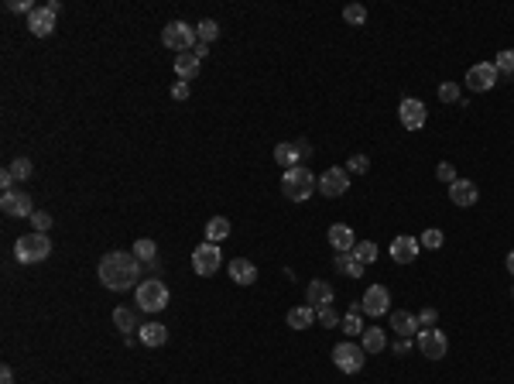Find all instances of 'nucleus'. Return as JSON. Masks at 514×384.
<instances>
[{"instance_id": "nucleus-42", "label": "nucleus", "mask_w": 514, "mask_h": 384, "mask_svg": "<svg viewBox=\"0 0 514 384\" xmlns=\"http://www.w3.org/2000/svg\"><path fill=\"white\" fill-rule=\"evenodd\" d=\"M436 175H439V179H443V182H456V168H452L450 161H439V168H436Z\"/></svg>"}, {"instance_id": "nucleus-2", "label": "nucleus", "mask_w": 514, "mask_h": 384, "mask_svg": "<svg viewBox=\"0 0 514 384\" xmlns=\"http://www.w3.org/2000/svg\"><path fill=\"white\" fill-rule=\"evenodd\" d=\"M316 189H319V179H316L305 165H295V168H289V172L282 175V192L289 196L291 203H305Z\"/></svg>"}, {"instance_id": "nucleus-23", "label": "nucleus", "mask_w": 514, "mask_h": 384, "mask_svg": "<svg viewBox=\"0 0 514 384\" xmlns=\"http://www.w3.org/2000/svg\"><path fill=\"white\" fill-rule=\"evenodd\" d=\"M199 59H195L193 52H182V55H175V72L182 76V83H189V79H195L199 76Z\"/></svg>"}, {"instance_id": "nucleus-14", "label": "nucleus", "mask_w": 514, "mask_h": 384, "mask_svg": "<svg viewBox=\"0 0 514 384\" xmlns=\"http://www.w3.org/2000/svg\"><path fill=\"white\" fill-rule=\"evenodd\" d=\"M326 240H329V247L336 251V254H350L356 247V237H354V230L347 224H333L329 230H326Z\"/></svg>"}, {"instance_id": "nucleus-7", "label": "nucleus", "mask_w": 514, "mask_h": 384, "mask_svg": "<svg viewBox=\"0 0 514 384\" xmlns=\"http://www.w3.org/2000/svg\"><path fill=\"white\" fill-rule=\"evenodd\" d=\"M418 350H422V357H429V360H443L446 357V350H450V340H446V333L443 329H418L415 336Z\"/></svg>"}, {"instance_id": "nucleus-33", "label": "nucleus", "mask_w": 514, "mask_h": 384, "mask_svg": "<svg viewBox=\"0 0 514 384\" xmlns=\"http://www.w3.org/2000/svg\"><path fill=\"white\" fill-rule=\"evenodd\" d=\"M494 69H497V76L504 72V76H514V48H504V52H497V59H494Z\"/></svg>"}, {"instance_id": "nucleus-19", "label": "nucleus", "mask_w": 514, "mask_h": 384, "mask_svg": "<svg viewBox=\"0 0 514 384\" xmlns=\"http://www.w3.org/2000/svg\"><path fill=\"white\" fill-rule=\"evenodd\" d=\"M305 302H309L312 309L333 306V285H329V282H322V278L309 282V288H305Z\"/></svg>"}, {"instance_id": "nucleus-8", "label": "nucleus", "mask_w": 514, "mask_h": 384, "mask_svg": "<svg viewBox=\"0 0 514 384\" xmlns=\"http://www.w3.org/2000/svg\"><path fill=\"white\" fill-rule=\"evenodd\" d=\"M220 261H223V257H220V247L206 240V244H199V247L193 251V271L199 275V278H209V275H216Z\"/></svg>"}, {"instance_id": "nucleus-24", "label": "nucleus", "mask_w": 514, "mask_h": 384, "mask_svg": "<svg viewBox=\"0 0 514 384\" xmlns=\"http://www.w3.org/2000/svg\"><path fill=\"white\" fill-rule=\"evenodd\" d=\"M367 353H381L387 347V336H384V329L381 326H367L363 329V343H360Z\"/></svg>"}, {"instance_id": "nucleus-5", "label": "nucleus", "mask_w": 514, "mask_h": 384, "mask_svg": "<svg viewBox=\"0 0 514 384\" xmlns=\"http://www.w3.org/2000/svg\"><path fill=\"white\" fill-rule=\"evenodd\" d=\"M161 45L182 55V52H193L195 45H199V34H195V28L186 25V21H168V25L161 28Z\"/></svg>"}, {"instance_id": "nucleus-34", "label": "nucleus", "mask_w": 514, "mask_h": 384, "mask_svg": "<svg viewBox=\"0 0 514 384\" xmlns=\"http://www.w3.org/2000/svg\"><path fill=\"white\" fill-rule=\"evenodd\" d=\"M113 322H117V329H124V333L137 329V316H134L130 309H113Z\"/></svg>"}, {"instance_id": "nucleus-37", "label": "nucleus", "mask_w": 514, "mask_h": 384, "mask_svg": "<svg viewBox=\"0 0 514 384\" xmlns=\"http://www.w3.org/2000/svg\"><path fill=\"white\" fill-rule=\"evenodd\" d=\"M316 320L322 322V326H326V329H333V326H340V316H336V309H333V306H322V309H316Z\"/></svg>"}, {"instance_id": "nucleus-51", "label": "nucleus", "mask_w": 514, "mask_h": 384, "mask_svg": "<svg viewBox=\"0 0 514 384\" xmlns=\"http://www.w3.org/2000/svg\"><path fill=\"white\" fill-rule=\"evenodd\" d=\"M508 271H511V275H514V251H511V254H508Z\"/></svg>"}, {"instance_id": "nucleus-22", "label": "nucleus", "mask_w": 514, "mask_h": 384, "mask_svg": "<svg viewBox=\"0 0 514 384\" xmlns=\"http://www.w3.org/2000/svg\"><path fill=\"white\" fill-rule=\"evenodd\" d=\"M165 340H168V329L161 322H144L141 326V343L144 347H165Z\"/></svg>"}, {"instance_id": "nucleus-12", "label": "nucleus", "mask_w": 514, "mask_h": 384, "mask_svg": "<svg viewBox=\"0 0 514 384\" xmlns=\"http://www.w3.org/2000/svg\"><path fill=\"white\" fill-rule=\"evenodd\" d=\"M466 86H470L473 93H487V90H494V86H497V69H494V62L470 65V72H466Z\"/></svg>"}, {"instance_id": "nucleus-16", "label": "nucleus", "mask_w": 514, "mask_h": 384, "mask_svg": "<svg viewBox=\"0 0 514 384\" xmlns=\"http://www.w3.org/2000/svg\"><path fill=\"white\" fill-rule=\"evenodd\" d=\"M387 251H391V257H394L398 264H412L418 257V251H422V244H418L415 237H394Z\"/></svg>"}, {"instance_id": "nucleus-18", "label": "nucleus", "mask_w": 514, "mask_h": 384, "mask_svg": "<svg viewBox=\"0 0 514 384\" xmlns=\"http://www.w3.org/2000/svg\"><path fill=\"white\" fill-rule=\"evenodd\" d=\"M391 329H394L401 340H412V336H418V316L405 313V309H394V313H391Z\"/></svg>"}, {"instance_id": "nucleus-50", "label": "nucleus", "mask_w": 514, "mask_h": 384, "mask_svg": "<svg viewBox=\"0 0 514 384\" xmlns=\"http://www.w3.org/2000/svg\"><path fill=\"white\" fill-rule=\"evenodd\" d=\"M45 7H48V11H52V14H55V18H59V11H62V4H59V0H48V4H45Z\"/></svg>"}, {"instance_id": "nucleus-17", "label": "nucleus", "mask_w": 514, "mask_h": 384, "mask_svg": "<svg viewBox=\"0 0 514 384\" xmlns=\"http://www.w3.org/2000/svg\"><path fill=\"white\" fill-rule=\"evenodd\" d=\"M450 199H452V206H473V203L480 199L477 182H470V179H456V182L450 186Z\"/></svg>"}, {"instance_id": "nucleus-35", "label": "nucleus", "mask_w": 514, "mask_h": 384, "mask_svg": "<svg viewBox=\"0 0 514 384\" xmlns=\"http://www.w3.org/2000/svg\"><path fill=\"white\" fill-rule=\"evenodd\" d=\"M7 168H11V175H14L18 182H25V179H32V161H28V158H14V161H11V165H7Z\"/></svg>"}, {"instance_id": "nucleus-4", "label": "nucleus", "mask_w": 514, "mask_h": 384, "mask_svg": "<svg viewBox=\"0 0 514 384\" xmlns=\"http://www.w3.org/2000/svg\"><path fill=\"white\" fill-rule=\"evenodd\" d=\"M52 254V244H48V233H25V237H18V244H14V257L21 261V264H41L45 257Z\"/></svg>"}, {"instance_id": "nucleus-27", "label": "nucleus", "mask_w": 514, "mask_h": 384, "mask_svg": "<svg viewBox=\"0 0 514 384\" xmlns=\"http://www.w3.org/2000/svg\"><path fill=\"white\" fill-rule=\"evenodd\" d=\"M130 254L137 257L141 264H155V261H158V244H155V240H148V237H141V240L130 247Z\"/></svg>"}, {"instance_id": "nucleus-36", "label": "nucleus", "mask_w": 514, "mask_h": 384, "mask_svg": "<svg viewBox=\"0 0 514 384\" xmlns=\"http://www.w3.org/2000/svg\"><path fill=\"white\" fill-rule=\"evenodd\" d=\"M343 21H347V25H363V21H367V7H363V4H350V7L343 11Z\"/></svg>"}, {"instance_id": "nucleus-1", "label": "nucleus", "mask_w": 514, "mask_h": 384, "mask_svg": "<svg viewBox=\"0 0 514 384\" xmlns=\"http://www.w3.org/2000/svg\"><path fill=\"white\" fill-rule=\"evenodd\" d=\"M141 271H144V264L134 254H127V251H110L99 261V282L110 292H127L130 285H141L137 282Z\"/></svg>"}, {"instance_id": "nucleus-30", "label": "nucleus", "mask_w": 514, "mask_h": 384, "mask_svg": "<svg viewBox=\"0 0 514 384\" xmlns=\"http://www.w3.org/2000/svg\"><path fill=\"white\" fill-rule=\"evenodd\" d=\"M195 34H199V41H202V45H213V41L220 38V25L206 18V21H199V25H195Z\"/></svg>"}, {"instance_id": "nucleus-48", "label": "nucleus", "mask_w": 514, "mask_h": 384, "mask_svg": "<svg viewBox=\"0 0 514 384\" xmlns=\"http://www.w3.org/2000/svg\"><path fill=\"white\" fill-rule=\"evenodd\" d=\"M0 384H14V371H11V367L0 371Z\"/></svg>"}, {"instance_id": "nucleus-21", "label": "nucleus", "mask_w": 514, "mask_h": 384, "mask_svg": "<svg viewBox=\"0 0 514 384\" xmlns=\"http://www.w3.org/2000/svg\"><path fill=\"white\" fill-rule=\"evenodd\" d=\"M275 161H278V165H285V172H289V168H295V165H302L298 144H291V141H282V144H275Z\"/></svg>"}, {"instance_id": "nucleus-3", "label": "nucleus", "mask_w": 514, "mask_h": 384, "mask_svg": "<svg viewBox=\"0 0 514 384\" xmlns=\"http://www.w3.org/2000/svg\"><path fill=\"white\" fill-rule=\"evenodd\" d=\"M134 302H137L141 313H161L168 306V285L158 282V278H144L134 288Z\"/></svg>"}, {"instance_id": "nucleus-29", "label": "nucleus", "mask_w": 514, "mask_h": 384, "mask_svg": "<svg viewBox=\"0 0 514 384\" xmlns=\"http://www.w3.org/2000/svg\"><path fill=\"white\" fill-rule=\"evenodd\" d=\"M336 268H340L343 275H350V278H360L367 264H360V261L354 257V251H350V254H336Z\"/></svg>"}, {"instance_id": "nucleus-10", "label": "nucleus", "mask_w": 514, "mask_h": 384, "mask_svg": "<svg viewBox=\"0 0 514 384\" xmlns=\"http://www.w3.org/2000/svg\"><path fill=\"white\" fill-rule=\"evenodd\" d=\"M319 192H322V196H329V199H336V196L350 192V172H347V168H340V165L326 168V172L319 175Z\"/></svg>"}, {"instance_id": "nucleus-49", "label": "nucleus", "mask_w": 514, "mask_h": 384, "mask_svg": "<svg viewBox=\"0 0 514 384\" xmlns=\"http://www.w3.org/2000/svg\"><path fill=\"white\" fill-rule=\"evenodd\" d=\"M295 144H298V155H302V158H309V155H312V148H309L305 141H295Z\"/></svg>"}, {"instance_id": "nucleus-40", "label": "nucleus", "mask_w": 514, "mask_h": 384, "mask_svg": "<svg viewBox=\"0 0 514 384\" xmlns=\"http://www.w3.org/2000/svg\"><path fill=\"white\" fill-rule=\"evenodd\" d=\"M32 226H34V233H48V226H52V217L48 213H32Z\"/></svg>"}, {"instance_id": "nucleus-52", "label": "nucleus", "mask_w": 514, "mask_h": 384, "mask_svg": "<svg viewBox=\"0 0 514 384\" xmlns=\"http://www.w3.org/2000/svg\"><path fill=\"white\" fill-rule=\"evenodd\" d=\"M511 295H514V288H511Z\"/></svg>"}, {"instance_id": "nucleus-39", "label": "nucleus", "mask_w": 514, "mask_h": 384, "mask_svg": "<svg viewBox=\"0 0 514 384\" xmlns=\"http://www.w3.org/2000/svg\"><path fill=\"white\" fill-rule=\"evenodd\" d=\"M439 100L443 103H456L459 100V83H443L439 86Z\"/></svg>"}, {"instance_id": "nucleus-47", "label": "nucleus", "mask_w": 514, "mask_h": 384, "mask_svg": "<svg viewBox=\"0 0 514 384\" xmlns=\"http://www.w3.org/2000/svg\"><path fill=\"white\" fill-rule=\"evenodd\" d=\"M206 52H209V45H202V41H199V45H195V48H193V55H195V59H199V62L206 59Z\"/></svg>"}, {"instance_id": "nucleus-15", "label": "nucleus", "mask_w": 514, "mask_h": 384, "mask_svg": "<svg viewBox=\"0 0 514 384\" xmlns=\"http://www.w3.org/2000/svg\"><path fill=\"white\" fill-rule=\"evenodd\" d=\"M28 28H32L34 38H48V34L55 32V14L41 4V7H34L32 14H28Z\"/></svg>"}, {"instance_id": "nucleus-13", "label": "nucleus", "mask_w": 514, "mask_h": 384, "mask_svg": "<svg viewBox=\"0 0 514 384\" xmlns=\"http://www.w3.org/2000/svg\"><path fill=\"white\" fill-rule=\"evenodd\" d=\"M398 121L405 130H422L425 128V103L415 96H405L401 107H398Z\"/></svg>"}, {"instance_id": "nucleus-46", "label": "nucleus", "mask_w": 514, "mask_h": 384, "mask_svg": "<svg viewBox=\"0 0 514 384\" xmlns=\"http://www.w3.org/2000/svg\"><path fill=\"white\" fill-rule=\"evenodd\" d=\"M391 350L398 353V357H405V353L412 350V340H401V336H398V343H394V347H391Z\"/></svg>"}, {"instance_id": "nucleus-43", "label": "nucleus", "mask_w": 514, "mask_h": 384, "mask_svg": "<svg viewBox=\"0 0 514 384\" xmlns=\"http://www.w3.org/2000/svg\"><path fill=\"white\" fill-rule=\"evenodd\" d=\"M7 11H14V14H32L34 7H32V0H11Z\"/></svg>"}, {"instance_id": "nucleus-6", "label": "nucleus", "mask_w": 514, "mask_h": 384, "mask_svg": "<svg viewBox=\"0 0 514 384\" xmlns=\"http://www.w3.org/2000/svg\"><path fill=\"white\" fill-rule=\"evenodd\" d=\"M333 364H336L343 374H360L363 364H367V350H363L360 343H354V340H343V343L333 347Z\"/></svg>"}, {"instance_id": "nucleus-9", "label": "nucleus", "mask_w": 514, "mask_h": 384, "mask_svg": "<svg viewBox=\"0 0 514 384\" xmlns=\"http://www.w3.org/2000/svg\"><path fill=\"white\" fill-rule=\"evenodd\" d=\"M360 309L367 313V316H374V320H381L391 313V292L384 285H370L363 292V299H360Z\"/></svg>"}, {"instance_id": "nucleus-38", "label": "nucleus", "mask_w": 514, "mask_h": 384, "mask_svg": "<svg viewBox=\"0 0 514 384\" xmlns=\"http://www.w3.org/2000/svg\"><path fill=\"white\" fill-rule=\"evenodd\" d=\"M347 165H350V168H347L350 175H367V172H370V158H367V155H354Z\"/></svg>"}, {"instance_id": "nucleus-11", "label": "nucleus", "mask_w": 514, "mask_h": 384, "mask_svg": "<svg viewBox=\"0 0 514 384\" xmlns=\"http://www.w3.org/2000/svg\"><path fill=\"white\" fill-rule=\"evenodd\" d=\"M0 210L7 213V217H18V220H32L34 206H32V196L21 189H11L0 196Z\"/></svg>"}, {"instance_id": "nucleus-26", "label": "nucleus", "mask_w": 514, "mask_h": 384, "mask_svg": "<svg viewBox=\"0 0 514 384\" xmlns=\"http://www.w3.org/2000/svg\"><path fill=\"white\" fill-rule=\"evenodd\" d=\"M316 322V309L312 306H295L289 313V326L291 329H309Z\"/></svg>"}, {"instance_id": "nucleus-20", "label": "nucleus", "mask_w": 514, "mask_h": 384, "mask_svg": "<svg viewBox=\"0 0 514 384\" xmlns=\"http://www.w3.org/2000/svg\"><path fill=\"white\" fill-rule=\"evenodd\" d=\"M230 278H233L237 285H254V282H257L254 261H247V257H237V261H230Z\"/></svg>"}, {"instance_id": "nucleus-44", "label": "nucleus", "mask_w": 514, "mask_h": 384, "mask_svg": "<svg viewBox=\"0 0 514 384\" xmlns=\"http://www.w3.org/2000/svg\"><path fill=\"white\" fill-rule=\"evenodd\" d=\"M14 182H18V179L11 175V168H4V172H0V189L11 192V189H14Z\"/></svg>"}, {"instance_id": "nucleus-28", "label": "nucleus", "mask_w": 514, "mask_h": 384, "mask_svg": "<svg viewBox=\"0 0 514 384\" xmlns=\"http://www.w3.org/2000/svg\"><path fill=\"white\" fill-rule=\"evenodd\" d=\"M230 230H233V226H230L226 217H213V220L206 224V240H209V244H220V240L230 237Z\"/></svg>"}, {"instance_id": "nucleus-32", "label": "nucleus", "mask_w": 514, "mask_h": 384, "mask_svg": "<svg viewBox=\"0 0 514 384\" xmlns=\"http://www.w3.org/2000/svg\"><path fill=\"white\" fill-rule=\"evenodd\" d=\"M418 244H422V247H429V251H439V247L446 244V233H443V230H436V226H429V230L418 237Z\"/></svg>"}, {"instance_id": "nucleus-31", "label": "nucleus", "mask_w": 514, "mask_h": 384, "mask_svg": "<svg viewBox=\"0 0 514 384\" xmlns=\"http://www.w3.org/2000/svg\"><path fill=\"white\" fill-rule=\"evenodd\" d=\"M354 257L360 261V264H374V261H377V244H370V240H356Z\"/></svg>"}, {"instance_id": "nucleus-45", "label": "nucleus", "mask_w": 514, "mask_h": 384, "mask_svg": "<svg viewBox=\"0 0 514 384\" xmlns=\"http://www.w3.org/2000/svg\"><path fill=\"white\" fill-rule=\"evenodd\" d=\"M172 96H175V100H189V83H175V86H172Z\"/></svg>"}, {"instance_id": "nucleus-25", "label": "nucleus", "mask_w": 514, "mask_h": 384, "mask_svg": "<svg viewBox=\"0 0 514 384\" xmlns=\"http://www.w3.org/2000/svg\"><path fill=\"white\" fill-rule=\"evenodd\" d=\"M360 316H363V309H360V306H350V313H347L343 322H340V326H343V333H347L350 340H354V336H363V329H367Z\"/></svg>"}, {"instance_id": "nucleus-41", "label": "nucleus", "mask_w": 514, "mask_h": 384, "mask_svg": "<svg viewBox=\"0 0 514 384\" xmlns=\"http://www.w3.org/2000/svg\"><path fill=\"white\" fill-rule=\"evenodd\" d=\"M436 320H439V313H436V309H422V313H418V329H432Z\"/></svg>"}]
</instances>
